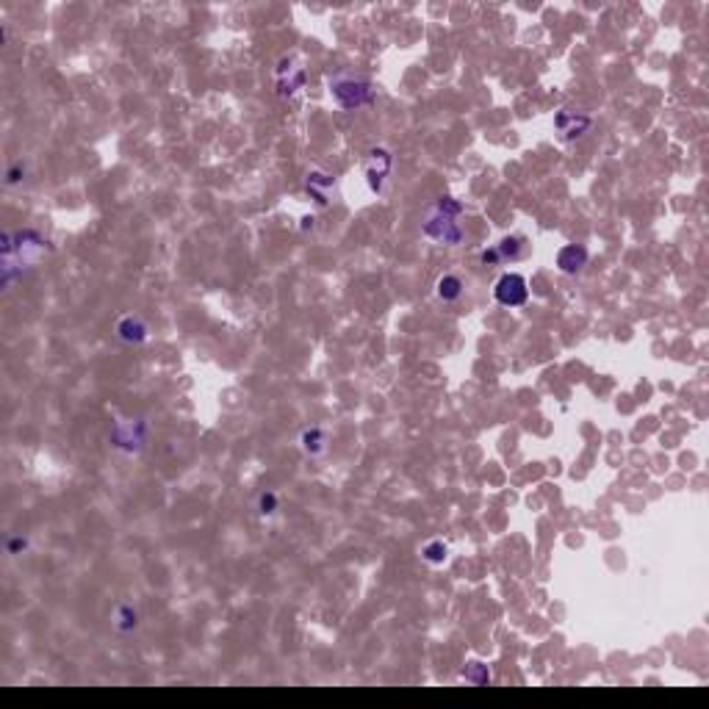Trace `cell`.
Wrapping results in <instances>:
<instances>
[{
    "label": "cell",
    "mask_w": 709,
    "mask_h": 709,
    "mask_svg": "<svg viewBox=\"0 0 709 709\" xmlns=\"http://www.w3.org/2000/svg\"><path fill=\"white\" fill-rule=\"evenodd\" d=\"M493 294H496V302L499 305H505V308H518V305H524L527 302V297H529V288H527V280L521 277V275H505L496 288H493Z\"/></svg>",
    "instance_id": "cell-1"
},
{
    "label": "cell",
    "mask_w": 709,
    "mask_h": 709,
    "mask_svg": "<svg viewBox=\"0 0 709 709\" xmlns=\"http://www.w3.org/2000/svg\"><path fill=\"white\" fill-rule=\"evenodd\" d=\"M333 94L339 97L341 106H346V109H358V106H363V103H369L371 100V86L363 84V81L341 78V81L333 84Z\"/></svg>",
    "instance_id": "cell-2"
},
{
    "label": "cell",
    "mask_w": 709,
    "mask_h": 709,
    "mask_svg": "<svg viewBox=\"0 0 709 709\" xmlns=\"http://www.w3.org/2000/svg\"><path fill=\"white\" fill-rule=\"evenodd\" d=\"M585 263H588V250H585L582 244H566V247L557 253V266H560L566 275L579 272Z\"/></svg>",
    "instance_id": "cell-3"
},
{
    "label": "cell",
    "mask_w": 709,
    "mask_h": 709,
    "mask_svg": "<svg viewBox=\"0 0 709 709\" xmlns=\"http://www.w3.org/2000/svg\"><path fill=\"white\" fill-rule=\"evenodd\" d=\"M116 333H119V339H125V341H142L147 330H144V324L139 321V319H133V316H125V319L119 321Z\"/></svg>",
    "instance_id": "cell-4"
},
{
    "label": "cell",
    "mask_w": 709,
    "mask_h": 709,
    "mask_svg": "<svg viewBox=\"0 0 709 709\" xmlns=\"http://www.w3.org/2000/svg\"><path fill=\"white\" fill-rule=\"evenodd\" d=\"M460 277H454V275H444L441 280H438V294H441V299H457L460 297Z\"/></svg>",
    "instance_id": "cell-5"
},
{
    "label": "cell",
    "mask_w": 709,
    "mask_h": 709,
    "mask_svg": "<svg viewBox=\"0 0 709 709\" xmlns=\"http://www.w3.org/2000/svg\"><path fill=\"white\" fill-rule=\"evenodd\" d=\"M424 557L429 560V563H441V560L446 557V546H444V543H432V546H427Z\"/></svg>",
    "instance_id": "cell-6"
}]
</instances>
